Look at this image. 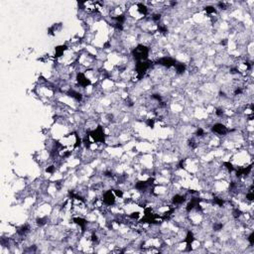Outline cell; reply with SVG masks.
Instances as JSON below:
<instances>
[{"instance_id":"1","label":"cell","mask_w":254,"mask_h":254,"mask_svg":"<svg viewBox=\"0 0 254 254\" xmlns=\"http://www.w3.org/2000/svg\"><path fill=\"white\" fill-rule=\"evenodd\" d=\"M211 130H213V133H216L217 135H225L228 132L227 127L222 123L213 124V127H211Z\"/></svg>"},{"instance_id":"2","label":"cell","mask_w":254,"mask_h":254,"mask_svg":"<svg viewBox=\"0 0 254 254\" xmlns=\"http://www.w3.org/2000/svg\"><path fill=\"white\" fill-rule=\"evenodd\" d=\"M186 202V196L185 194H176L175 196H173L172 197V202L174 205H182Z\"/></svg>"},{"instance_id":"3","label":"cell","mask_w":254,"mask_h":254,"mask_svg":"<svg viewBox=\"0 0 254 254\" xmlns=\"http://www.w3.org/2000/svg\"><path fill=\"white\" fill-rule=\"evenodd\" d=\"M174 67L176 69V73L178 75H183L186 72V69H187L186 65L183 63H177Z\"/></svg>"},{"instance_id":"4","label":"cell","mask_w":254,"mask_h":254,"mask_svg":"<svg viewBox=\"0 0 254 254\" xmlns=\"http://www.w3.org/2000/svg\"><path fill=\"white\" fill-rule=\"evenodd\" d=\"M205 12L208 13V14H213V13L216 12V8H214L213 6H205Z\"/></svg>"},{"instance_id":"5","label":"cell","mask_w":254,"mask_h":254,"mask_svg":"<svg viewBox=\"0 0 254 254\" xmlns=\"http://www.w3.org/2000/svg\"><path fill=\"white\" fill-rule=\"evenodd\" d=\"M247 240L249 241V244L252 246V245L254 244V233L253 232H251L249 235L247 236Z\"/></svg>"}]
</instances>
